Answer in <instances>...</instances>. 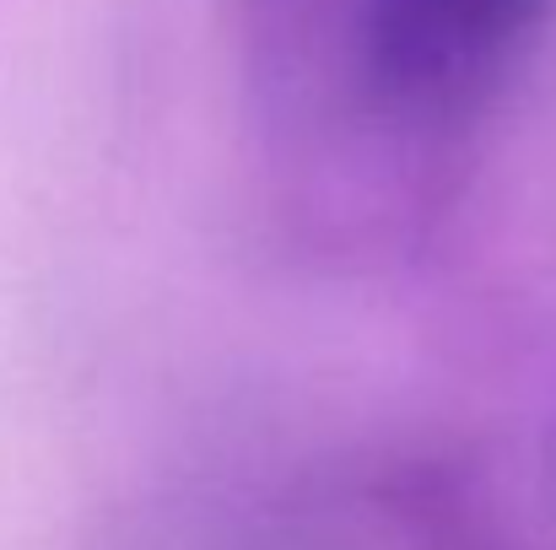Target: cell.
<instances>
[{"instance_id": "6da1fadb", "label": "cell", "mask_w": 556, "mask_h": 550, "mask_svg": "<svg viewBox=\"0 0 556 550\" xmlns=\"http://www.w3.org/2000/svg\"><path fill=\"white\" fill-rule=\"evenodd\" d=\"M556 0H368V87L416 119L459 114L519 60Z\"/></svg>"}]
</instances>
